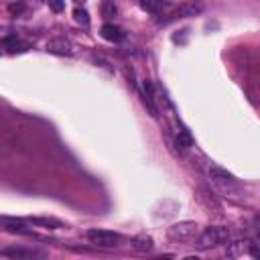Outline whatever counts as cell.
Listing matches in <instances>:
<instances>
[{
  "mask_svg": "<svg viewBox=\"0 0 260 260\" xmlns=\"http://www.w3.org/2000/svg\"><path fill=\"white\" fill-rule=\"evenodd\" d=\"M45 51H47V53H51V55L70 57V55H74L76 47H74V43H72L70 39H65V37H55V39H51V41L47 43Z\"/></svg>",
  "mask_w": 260,
  "mask_h": 260,
  "instance_id": "cell-5",
  "label": "cell"
},
{
  "mask_svg": "<svg viewBox=\"0 0 260 260\" xmlns=\"http://www.w3.org/2000/svg\"><path fill=\"white\" fill-rule=\"evenodd\" d=\"M210 179H212L214 187L222 195H226V198H238V195L242 193V187L236 181V177L230 175L228 171H224V169H220V167H210Z\"/></svg>",
  "mask_w": 260,
  "mask_h": 260,
  "instance_id": "cell-1",
  "label": "cell"
},
{
  "mask_svg": "<svg viewBox=\"0 0 260 260\" xmlns=\"http://www.w3.org/2000/svg\"><path fill=\"white\" fill-rule=\"evenodd\" d=\"M198 224L195 222H179V224H173L169 230H167V236L169 240L173 242H189L198 236Z\"/></svg>",
  "mask_w": 260,
  "mask_h": 260,
  "instance_id": "cell-3",
  "label": "cell"
},
{
  "mask_svg": "<svg viewBox=\"0 0 260 260\" xmlns=\"http://www.w3.org/2000/svg\"><path fill=\"white\" fill-rule=\"evenodd\" d=\"M8 12L12 16H20L24 12V4L22 2H12V4H8Z\"/></svg>",
  "mask_w": 260,
  "mask_h": 260,
  "instance_id": "cell-16",
  "label": "cell"
},
{
  "mask_svg": "<svg viewBox=\"0 0 260 260\" xmlns=\"http://www.w3.org/2000/svg\"><path fill=\"white\" fill-rule=\"evenodd\" d=\"M74 18H76V22H80V24H88V22H90L88 10H86V8H80V6L74 10Z\"/></svg>",
  "mask_w": 260,
  "mask_h": 260,
  "instance_id": "cell-15",
  "label": "cell"
},
{
  "mask_svg": "<svg viewBox=\"0 0 260 260\" xmlns=\"http://www.w3.org/2000/svg\"><path fill=\"white\" fill-rule=\"evenodd\" d=\"M258 238H260V222H258Z\"/></svg>",
  "mask_w": 260,
  "mask_h": 260,
  "instance_id": "cell-18",
  "label": "cell"
},
{
  "mask_svg": "<svg viewBox=\"0 0 260 260\" xmlns=\"http://www.w3.org/2000/svg\"><path fill=\"white\" fill-rule=\"evenodd\" d=\"M132 246L136 252H148V250H152V238L150 236H136V238H132Z\"/></svg>",
  "mask_w": 260,
  "mask_h": 260,
  "instance_id": "cell-12",
  "label": "cell"
},
{
  "mask_svg": "<svg viewBox=\"0 0 260 260\" xmlns=\"http://www.w3.org/2000/svg\"><path fill=\"white\" fill-rule=\"evenodd\" d=\"M100 35H102L106 41H110V43H120V41L124 39V30H122L120 26L112 24V22H106V24L100 28Z\"/></svg>",
  "mask_w": 260,
  "mask_h": 260,
  "instance_id": "cell-8",
  "label": "cell"
},
{
  "mask_svg": "<svg viewBox=\"0 0 260 260\" xmlns=\"http://www.w3.org/2000/svg\"><path fill=\"white\" fill-rule=\"evenodd\" d=\"M138 4L152 16H165L167 10H171V4L167 0H138Z\"/></svg>",
  "mask_w": 260,
  "mask_h": 260,
  "instance_id": "cell-7",
  "label": "cell"
},
{
  "mask_svg": "<svg viewBox=\"0 0 260 260\" xmlns=\"http://www.w3.org/2000/svg\"><path fill=\"white\" fill-rule=\"evenodd\" d=\"M2 228L10 234H28L24 222L20 220H12V218H2Z\"/></svg>",
  "mask_w": 260,
  "mask_h": 260,
  "instance_id": "cell-10",
  "label": "cell"
},
{
  "mask_svg": "<svg viewBox=\"0 0 260 260\" xmlns=\"http://www.w3.org/2000/svg\"><path fill=\"white\" fill-rule=\"evenodd\" d=\"M230 240V230L228 228H208L204 230L195 242V248L198 250H210V248H216V246H222Z\"/></svg>",
  "mask_w": 260,
  "mask_h": 260,
  "instance_id": "cell-2",
  "label": "cell"
},
{
  "mask_svg": "<svg viewBox=\"0 0 260 260\" xmlns=\"http://www.w3.org/2000/svg\"><path fill=\"white\" fill-rule=\"evenodd\" d=\"M189 146H191V134L187 132V130H179V134H177V148L187 150Z\"/></svg>",
  "mask_w": 260,
  "mask_h": 260,
  "instance_id": "cell-14",
  "label": "cell"
},
{
  "mask_svg": "<svg viewBox=\"0 0 260 260\" xmlns=\"http://www.w3.org/2000/svg\"><path fill=\"white\" fill-rule=\"evenodd\" d=\"M88 240L98 248H118L122 242V236L110 230H98L96 228V230L88 232Z\"/></svg>",
  "mask_w": 260,
  "mask_h": 260,
  "instance_id": "cell-4",
  "label": "cell"
},
{
  "mask_svg": "<svg viewBox=\"0 0 260 260\" xmlns=\"http://www.w3.org/2000/svg\"><path fill=\"white\" fill-rule=\"evenodd\" d=\"M2 49H4L6 55H14V53H22V51H26L28 45L22 43L18 37L12 35V37H4V39H2Z\"/></svg>",
  "mask_w": 260,
  "mask_h": 260,
  "instance_id": "cell-9",
  "label": "cell"
},
{
  "mask_svg": "<svg viewBox=\"0 0 260 260\" xmlns=\"http://www.w3.org/2000/svg\"><path fill=\"white\" fill-rule=\"evenodd\" d=\"M49 8H51L53 12H63L65 0H49Z\"/></svg>",
  "mask_w": 260,
  "mask_h": 260,
  "instance_id": "cell-17",
  "label": "cell"
},
{
  "mask_svg": "<svg viewBox=\"0 0 260 260\" xmlns=\"http://www.w3.org/2000/svg\"><path fill=\"white\" fill-rule=\"evenodd\" d=\"M4 258H14V260H30V258H45V252L41 250H30V248H4L0 252Z\"/></svg>",
  "mask_w": 260,
  "mask_h": 260,
  "instance_id": "cell-6",
  "label": "cell"
},
{
  "mask_svg": "<svg viewBox=\"0 0 260 260\" xmlns=\"http://www.w3.org/2000/svg\"><path fill=\"white\" fill-rule=\"evenodd\" d=\"M100 10H102V16H104V18H114V16L118 14V8H116V4H114V0H102Z\"/></svg>",
  "mask_w": 260,
  "mask_h": 260,
  "instance_id": "cell-13",
  "label": "cell"
},
{
  "mask_svg": "<svg viewBox=\"0 0 260 260\" xmlns=\"http://www.w3.org/2000/svg\"><path fill=\"white\" fill-rule=\"evenodd\" d=\"M28 224L37 226V228H47V230H57V228H63V222H59L55 218H28Z\"/></svg>",
  "mask_w": 260,
  "mask_h": 260,
  "instance_id": "cell-11",
  "label": "cell"
}]
</instances>
